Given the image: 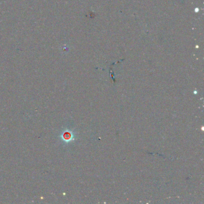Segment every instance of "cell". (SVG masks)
<instances>
[{
	"label": "cell",
	"mask_w": 204,
	"mask_h": 204,
	"mask_svg": "<svg viewBox=\"0 0 204 204\" xmlns=\"http://www.w3.org/2000/svg\"><path fill=\"white\" fill-rule=\"evenodd\" d=\"M71 137V135L70 133L68 132H65V133L62 135V138H63L64 140H66V141H68V140H70Z\"/></svg>",
	"instance_id": "cell-1"
}]
</instances>
